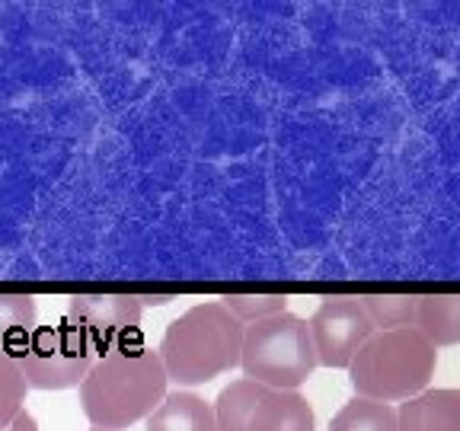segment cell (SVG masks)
I'll list each match as a JSON object with an SVG mask.
<instances>
[{"label":"cell","instance_id":"ba28073f","mask_svg":"<svg viewBox=\"0 0 460 431\" xmlns=\"http://www.w3.org/2000/svg\"><path fill=\"white\" fill-rule=\"evenodd\" d=\"M310 339H314L316 365L349 371L358 348L374 336V326L367 320L358 297H323L314 316L307 320Z\"/></svg>","mask_w":460,"mask_h":431},{"label":"cell","instance_id":"e0dca14e","mask_svg":"<svg viewBox=\"0 0 460 431\" xmlns=\"http://www.w3.org/2000/svg\"><path fill=\"white\" fill-rule=\"evenodd\" d=\"M137 301H141V307H164V303H170L172 297H166V295H137Z\"/></svg>","mask_w":460,"mask_h":431},{"label":"cell","instance_id":"9c48e42d","mask_svg":"<svg viewBox=\"0 0 460 431\" xmlns=\"http://www.w3.org/2000/svg\"><path fill=\"white\" fill-rule=\"evenodd\" d=\"M396 431H460V390H425L400 402Z\"/></svg>","mask_w":460,"mask_h":431},{"label":"cell","instance_id":"8992f818","mask_svg":"<svg viewBox=\"0 0 460 431\" xmlns=\"http://www.w3.org/2000/svg\"><path fill=\"white\" fill-rule=\"evenodd\" d=\"M16 361L29 390H71L80 387L96 365L93 345L74 323L36 326L16 348Z\"/></svg>","mask_w":460,"mask_h":431},{"label":"cell","instance_id":"9a60e30c","mask_svg":"<svg viewBox=\"0 0 460 431\" xmlns=\"http://www.w3.org/2000/svg\"><path fill=\"white\" fill-rule=\"evenodd\" d=\"M217 303L230 316H237L243 326H252L259 320H269V316H279L288 310L285 295H224L217 297Z\"/></svg>","mask_w":460,"mask_h":431},{"label":"cell","instance_id":"30bf717a","mask_svg":"<svg viewBox=\"0 0 460 431\" xmlns=\"http://www.w3.org/2000/svg\"><path fill=\"white\" fill-rule=\"evenodd\" d=\"M144 431H217L215 406L192 390H172L157 409L144 418Z\"/></svg>","mask_w":460,"mask_h":431},{"label":"cell","instance_id":"5b68a950","mask_svg":"<svg viewBox=\"0 0 460 431\" xmlns=\"http://www.w3.org/2000/svg\"><path fill=\"white\" fill-rule=\"evenodd\" d=\"M217 431H316L314 406L297 390H269L240 377L217 393Z\"/></svg>","mask_w":460,"mask_h":431},{"label":"cell","instance_id":"6da1fadb","mask_svg":"<svg viewBox=\"0 0 460 431\" xmlns=\"http://www.w3.org/2000/svg\"><path fill=\"white\" fill-rule=\"evenodd\" d=\"M164 361L154 348L125 345L100 355L80 383V409L102 431H125L144 422L170 393Z\"/></svg>","mask_w":460,"mask_h":431},{"label":"cell","instance_id":"7a4b0ae2","mask_svg":"<svg viewBox=\"0 0 460 431\" xmlns=\"http://www.w3.org/2000/svg\"><path fill=\"white\" fill-rule=\"evenodd\" d=\"M243 332L246 326L217 301L189 307L166 326L160 339L157 355L164 361L166 381L180 387H201L240 367Z\"/></svg>","mask_w":460,"mask_h":431},{"label":"cell","instance_id":"2e32d148","mask_svg":"<svg viewBox=\"0 0 460 431\" xmlns=\"http://www.w3.org/2000/svg\"><path fill=\"white\" fill-rule=\"evenodd\" d=\"M0 431H39V425H36V418H32V412L29 409H22L20 416L13 418L10 425H4Z\"/></svg>","mask_w":460,"mask_h":431},{"label":"cell","instance_id":"ac0fdd59","mask_svg":"<svg viewBox=\"0 0 460 431\" xmlns=\"http://www.w3.org/2000/svg\"><path fill=\"white\" fill-rule=\"evenodd\" d=\"M90 431H102V428H90Z\"/></svg>","mask_w":460,"mask_h":431},{"label":"cell","instance_id":"8fae6325","mask_svg":"<svg viewBox=\"0 0 460 431\" xmlns=\"http://www.w3.org/2000/svg\"><path fill=\"white\" fill-rule=\"evenodd\" d=\"M416 330L435 348L460 342V295H425L416 301Z\"/></svg>","mask_w":460,"mask_h":431},{"label":"cell","instance_id":"5bb4252c","mask_svg":"<svg viewBox=\"0 0 460 431\" xmlns=\"http://www.w3.org/2000/svg\"><path fill=\"white\" fill-rule=\"evenodd\" d=\"M29 383L20 371L13 348H0V428L10 425L22 409H26Z\"/></svg>","mask_w":460,"mask_h":431},{"label":"cell","instance_id":"4fadbf2b","mask_svg":"<svg viewBox=\"0 0 460 431\" xmlns=\"http://www.w3.org/2000/svg\"><path fill=\"white\" fill-rule=\"evenodd\" d=\"M361 307H365L367 320H371L374 332H394L416 326V301L412 295H361Z\"/></svg>","mask_w":460,"mask_h":431},{"label":"cell","instance_id":"52a82bcc","mask_svg":"<svg viewBox=\"0 0 460 431\" xmlns=\"http://www.w3.org/2000/svg\"><path fill=\"white\" fill-rule=\"evenodd\" d=\"M141 301L137 295H74L67 297V323H74L93 345L96 358L112 348L137 345L141 332Z\"/></svg>","mask_w":460,"mask_h":431},{"label":"cell","instance_id":"7c38bea8","mask_svg":"<svg viewBox=\"0 0 460 431\" xmlns=\"http://www.w3.org/2000/svg\"><path fill=\"white\" fill-rule=\"evenodd\" d=\"M330 431H396V409L387 402L355 396L332 416Z\"/></svg>","mask_w":460,"mask_h":431},{"label":"cell","instance_id":"3957f363","mask_svg":"<svg viewBox=\"0 0 460 431\" xmlns=\"http://www.w3.org/2000/svg\"><path fill=\"white\" fill-rule=\"evenodd\" d=\"M438 367V348L416 330L374 332L349 365V381L361 400L406 402L425 393Z\"/></svg>","mask_w":460,"mask_h":431},{"label":"cell","instance_id":"277c9868","mask_svg":"<svg viewBox=\"0 0 460 431\" xmlns=\"http://www.w3.org/2000/svg\"><path fill=\"white\" fill-rule=\"evenodd\" d=\"M240 367L250 381L269 390H297L314 377L316 352L307 320L295 313H279L246 326Z\"/></svg>","mask_w":460,"mask_h":431}]
</instances>
